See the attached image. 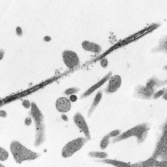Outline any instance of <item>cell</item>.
I'll use <instances>...</instances> for the list:
<instances>
[{"instance_id": "9c48e42d", "label": "cell", "mask_w": 167, "mask_h": 167, "mask_svg": "<svg viewBox=\"0 0 167 167\" xmlns=\"http://www.w3.org/2000/svg\"><path fill=\"white\" fill-rule=\"evenodd\" d=\"M82 47L85 50L94 53H99L102 50L101 47L99 44L89 41L83 42Z\"/></svg>"}, {"instance_id": "8fae6325", "label": "cell", "mask_w": 167, "mask_h": 167, "mask_svg": "<svg viewBox=\"0 0 167 167\" xmlns=\"http://www.w3.org/2000/svg\"><path fill=\"white\" fill-rule=\"evenodd\" d=\"M154 90L148 88L147 87H138V90L136 91L137 95L141 96L143 98H148L153 95Z\"/></svg>"}, {"instance_id": "30bf717a", "label": "cell", "mask_w": 167, "mask_h": 167, "mask_svg": "<svg viewBox=\"0 0 167 167\" xmlns=\"http://www.w3.org/2000/svg\"><path fill=\"white\" fill-rule=\"evenodd\" d=\"M112 74V72H110L109 74H107L105 77L103 78V79H101V80L99 81L98 83H97L96 84H95L93 87H91L89 90H87L86 93H84L82 95V97H81V99L85 98L88 97L89 95H90V94H91L93 93L95 90H97L98 88H99L100 87H101L103 84L105 83L106 81L109 79V78H110V76H111Z\"/></svg>"}, {"instance_id": "d4e9b609", "label": "cell", "mask_w": 167, "mask_h": 167, "mask_svg": "<svg viewBox=\"0 0 167 167\" xmlns=\"http://www.w3.org/2000/svg\"><path fill=\"white\" fill-rule=\"evenodd\" d=\"M0 117L5 118L7 117V113L4 110H1L0 111Z\"/></svg>"}, {"instance_id": "5bb4252c", "label": "cell", "mask_w": 167, "mask_h": 167, "mask_svg": "<svg viewBox=\"0 0 167 167\" xmlns=\"http://www.w3.org/2000/svg\"><path fill=\"white\" fill-rule=\"evenodd\" d=\"M88 155L90 157L99 159H105L108 157V154L107 153L102 151H91L89 153Z\"/></svg>"}, {"instance_id": "7a4b0ae2", "label": "cell", "mask_w": 167, "mask_h": 167, "mask_svg": "<svg viewBox=\"0 0 167 167\" xmlns=\"http://www.w3.org/2000/svg\"><path fill=\"white\" fill-rule=\"evenodd\" d=\"M31 115L35 124V138L34 145L36 147L41 146L45 141V126L44 124V117L39 108L33 104Z\"/></svg>"}, {"instance_id": "44dd1931", "label": "cell", "mask_w": 167, "mask_h": 167, "mask_svg": "<svg viewBox=\"0 0 167 167\" xmlns=\"http://www.w3.org/2000/svg\"><path fill=\"white\" fill-rule=\"evenodd\" d=\"M100 64L101 65V66L104 68H107L108 65V59L106 58L103 59L101 61H100Z\"/></svg>"}, {"instance_id": "6da1fadb", "label": "cell", "mask_w": 167, "mask_h": 167, "mask_svg": "<svg viewBox=\"0 0 167 167\" xmlns=\"http://www.w3.org/2000/svg\"><path fill=\"white\" fill-rule=\"evenodd\" d=\"M10 149L13 159L17 164H21L25 161L35 160L41 156L39 153L26 148L17 140H12L11 142Z\"/></svg>"}, {"instance_id": "7402d4cb", "label": "cell", "mask_w": 167, "mask_h": 167, "mask_svg": "<svg viewBox=\"0 0 167 167\" xmlns=\"http://www.w3.org/2000/svg\"><path fill=\"white\" fill-rule=\"evenodd\" d=\"M164 91H165V89L158 91L157 93H156L154 94V99H158V98H159L161 96H162L164 93V92H165Z\"/></svg>"}, {"instance_id": "7c38bea8", "label": "cell", "mask_w": 167, "mask_h": 167, "mask_svg": "<svg viewBox=\"0 0 167 167\" xmlns=\"http://www.w3.org/2000/svg\"><path fill=\"white\" fill-rule=\"evenodd\" d=\"M103 163H105L106 164H112V165H114L116 167H132L130 164L126 163L125 162H123L120 161H116V160H112V159H104L101 161Z\"/></svg>"}, {"instance_id": "ba28073f", "label": "cell", "mask_w": 167, "mask_h": 167, "mask_svg": "<svg viewBox=\"0 0 167 167\" xmlns=\"http://www.w3.org/2000/svg\"><path fill=\"white\" fill-rule=\"evenodd\" d=\"M70 101L65 97L59 98L56 101V108L59 112H68L71 109Z\"/></svg>"}, {"instance_id": "ac0fdd59", "label": "cell", "mask_w": 167, "mask_h": 167, "mask_svg": "<svg viewBox=\"0 0 167 167\" xmlns=\"http://www.w3.org/2000/svg\"><path fill=\"white\" fill-rule=\"evenodd\" d=\"M79 90H80V89L77 88V87H71V88H69L67 90H65L64 93L65 94H66L67 95H69L77 93L79 92Z\"/></svg>"}, {"instance_id": "83f0119b", "label": "cell", "mask_w": 167, "mask_h": 167, "mask_svg": "<svg viewBox=\"0 0 167 167\" xmlns=\"http://www.w3.org/2000/svg\"><path fill=\"white\" fill-rule=\"evenodd\" d=\"M44 40L46 42L50 41L52 40V38L50 36H46L44 37Z\"/></svg>"}, {"instance_id": "ffe728a7", "label": "cell", "mask_w": 167, "mask_h": 167, "mask_svg": "<svg viewBox=\"0 0 167 167\" xmlns=\"http://www.w3.org/2000/svg\"><path fill=\"white\" fill-rule=\"evenodd\" d=\"M23 105L25 109H29L31 106V103L30 102V101H29L28 100H23Z\"/></svg>"}, {"instance_id": "5b68a950", "label": "cell", "mask_w": 167, "mask_h": 167, "mask_svg": "<svg viewBox=\"0 0 167 167\" xmlns=\"http://www.w3.org/2000/svg\"><path fill=\"white\" fill-rule=\"evenodd\" d=\"M62 58L65 64L70 69H73L80 64V60L77 54L71 50H65L62 52Z\"/></svg>"}, {"instance_id": "4fadbf2b", "label": "cell", "mask_w": 167, "mask_h": 167, "mask_svg": "<svg viewBox=\"0 0 167 167\" xmlns=\"http://www.w3.org/2000/svg\"><path fill=\"white\" fill-rule=\"evenodd\" d=\"M102 91H99L96 95V97L95 98V99L94 100L93 103L91 105V106L90 108V110L89 112V116L90 115V114H91V113L93 112L94 109L97 108V106L98 105V104H99L100 100L102 98Z\"/></svg>"}, {"instance_id": "277c9868", "label": "cell", "mask_w": 167, "mask_h": 167, "mask_svg": "<svg viewBox=\"0 0 167 167\" xmlns=\"http://www.w3.org/2000/svg\"><path fill=\"white\" fill-rule=\"evenodd\" d=\"M87 139L80 137L68 143L62 148L61 155L64 158L70 157L76 151L81 149L87 142Z\"/></svg>"}, {"instance_id": "9a60e30c", "label": "cell", "mask_w": 167, "mask_h": 167, "mask_svg": "<svg viewBox=\"0 0 167 167\" xmlns=\"http://www.w3.org/2000/svg\"><path fill=\"white\" fill-rule=\"evenodd\" d=\"M9 158V153L5 148L0 147V162L7 161Z\"/></svg>"}, {"instance_id": "f1b7e54d", "label": "cell", "mask_w": 167, "mask_h": 167, "mask_svg": "<svg viewBox=\"0 0 167 167\" xmlns=\"http://www.w3.org/2000/svg\"><path fill=\"white\" fill-rule=\"evenodd\" d=\"M0 167H6L4 165H3L2 164H1V163H0Z\"/></svg>"}, {"instance_id": "d6986e66", "label": "cell", "mask_w": 167, "mask_h": 167, "mask_svg": "<svg viewBox=\"0 0 167 167\" xmlns=\"http://www.w3.org/2000/svg\"><path fill=\"white\" fill-rule=\"evenodd\" d=\"M120 133H121V130H114L112 132L109 133L108 134V136L110 138H112V137H116L118 135H120Z\"/></svg>"}, {"instance_id": "8992f818", "label": "cell", "mask_w": 167, "mask_h": 167, "mask_svg": "<svg viewBox=\"0 0 167 167\" xmlns=\"http://www.w3.org/2000/svg\"><path fill=\"white\" fill-rule=\"evenodd\" d=\"M73 119H74V123L81 132H83L84 134L86 137V138L88 140H90L91 135H90L89 129L83 116L81 115L80 112H77L75 114V115L73 117Z\"/></svg>"}, {"instance_id": "e0dca14e", "label": "cell", "mask_w": 167, "mask_h": 167, "mask_svg": "<svg viewBox=\"0 0 167 167\" xmlns=\"http://www.w3.org/2000/svg\"><path fill=\"white\" fill-rule=\"evenodd\" d=\"M109 142L110 138L108 136V135H106L101 139V140L100 141V146L101 149H106L108 147V146L109 145Z\"/></svg>"}, {"instance_id": "4316f807", "label": "cell", "mask_w": 167, "mask_h": 167, "mask_svg": "<svg viewBox=\"0 0 167 167\" xmlns=\"http://www.w3.org/2000/svg\"><path fill=\"white\" fill-rule=\"evenodd\" d=\"M4 55H5V50L3 49L0 50V60H1L3 59Z\"/></svg>"}, {"instance_id": "603a6c76", "label": "cell", "mask_w": 167, "mask_h": 167, "mask_svg": "<svg viewBox=\"0 0 167 167\" xmlns=\"http://www.w3.org/2000/svg\"><path fill=\"white\" fill-rule=\"evenodd\" d=\"M31 123H32V119L30 117H27L25 120V124L26 126H30L31 124Z\"/></svg>"}, {"instance_id": "2e32d148", "label": "cell", "mask_w": 167, "mask_h": 167, "mask_svg": "<svg viewBox=\"0 0 167 167\" xmlns=\"http://www.w3.org/2000/svg\"><path fill=\"white\" fill-rule=\"evenodd\" d=\"M159 81L158 79L157 78H154L152 77L151 79H150L148 80L147 83V87L148 88H150L151 89L154 90V87L155 86H158V84L159 83Z\"/></svg>"}, {"instance_id": "52a82bcc", "label": "cell", "mask_w": 167, "mask_h": 167, "mask_svg": "<svg viewBox=\"0 0 167 167\" xmlns=\"http://www.w3.org/2000/svg\"><path fill=\"white\" fill-rule=\"evenodd\" d=\"M122 84V78L119 75H114L110 78L109 83L105 89V93L112 94L118 90Z\"/></svg>"}, {"instance_id": "cb8c5ba5", "label": "cell", "mask_w": 167, "mask_h": 167, "mask_svg": "<svg viewBox=\"0 0 167 167\" xmlns=\"http://www.w3.org/2000/svg\"><path fill=\"white\" fill-rule=\"evenodd\" d=\"M16 34L19 36H21L23 35V30L21 29V28L20 27H17L16 28Z\"/></svg>"}, {"instance_id": "484cf974", "label": "cell", "mask_w": 167, "mask_h": 167, "mask_svg": "<svg viewBox=\"0 0 167 167\" xmlns=\"http://www.w3.org/2000/svg\"><path fill=\"white\" fill-rule=\"evenodd\" d=\"M70 101H71L72 102H75L77 100V97L75 95H71V96L70 97Z\"/></svg>"}, {"instance_id": "3957f363", "label": "cell", "mask_w": 167, "mask_h": 167, "mask_svg": "<svg viewBox=\"0 0 167 167\" xmlns=\"http://www.w3.org/2000/svg\"><path fill=\"white\" fill-rule=\"evenodd\" d=\"M149 126L147 124H141L137 125L135 127L129 130L126 132L123 133L121 135L116 137L112 141L114 143L121 141L125 139L128 138L132 136H135L137 138L138 140H143L146 135L147 134Z\"/></svg>"}]
</instances>
